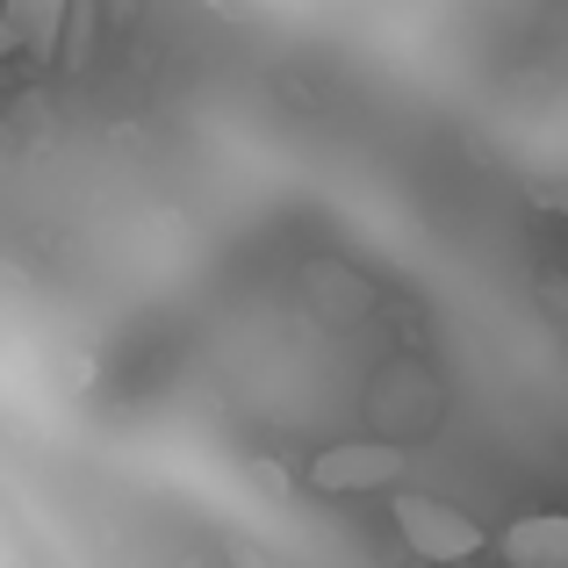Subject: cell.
Returning a JSON list of instances; mask_svg holds the SVG:
<instances>
[{
  "instance_id": "cell-4",
  "label": "cell",
  "mask_w": 568,
  "mask_h": 568,
  "mask_svg": "<svg viewBox=\"0 0 568 568\" xmlns=\"http://www.w3.org/2000/svg\"><path fill=\"white\" fill-rule=\"evenodd\" d=\"M0 22H8L14 51L58 58V37H65V0H0Z\"/></svg>"
},
{
  "instance_id": "cell-2",
  "label": "cell",
  "mask_w": 568,
  "mask_h": 568,
  "mask_svg": "<svg viewBox=\"0 0 568 568\" xmlns=\"http://www.w3.org/2000/svg\"><path fill=\"white\" fill-rule=\"evenodd\" d=\"M403 475H410V454L396 439H338L310 460L317 497H367V489H396Z\"/></svg>"
},
{
  "instance_id": "cell-5",
  "label": "cell",
  "mask_w": 568,
  "mask_h": 568,
  "mask_svg": "<svg viewBox=\"0 0 568 568\" xmlns=\"http://www.w3.org/2000/svg\"><path fill=\"white\" fill-rule=\"evenodd\" d=\"M303 281L332 288V295H310V303H317L332 324H353V317H367V310H375V288H367V281L353 274V266H332V260H317V266H303Z\"/></svg>"
},
{
  "instance_id": "cell-7",
  "label": "cell",
  "mask_w": 568,
  "mask_h": 568,
  "mask_svg": "<svg viewBox=\"0 0 568 568\" xmlns=\"http://www.w3.org/2000/svg\"><path fill=\"white\" fill-rule=\"evenodd\" d=\"M540 303L555 310V317H568V274H547L540 281Z\"/></svg>"
},
{
  "instance_id": "cell-8",
  "label": "cell",
  "mask_w": 568,
  "mask_h": 568,
  "mask_svg": "<svg viewBox=\"0 0 568 568\" xmlns=\"http://www.w3.org/2000/svg\"><path fill=\"white\" fill-rule=\"evenodd\" d=\"M101 14H109V22H130V14H138V0H101Z\"/></svg>"
},
{
  "instance_id": "cell-9",
  "label": "cell",
  "mask_w": 568,
  "mask_h": 568,
  "mask_svg": "<svg viewBox=\"0 0 568 568\" xmlns=\"http://www.w3.org/2000/svg\"><path fill=\"white\" fill-rule=\"evenodd\" d=\"M0 173H8V130H0Z\"/></svg>"
},
{
  "instance_id": "cell-3",
  "label": "cell",
  "mask_w": 568,
  "mask_h": 568,
  "mask_svg": "<svg viewBox=\"0 0 568 568\" xmlns=\"http://www.w3.org/2000/svg\"><path fill=\"white\" fill-rule=\"evenodd\" d=\"M497 555L511 568H568V511H526L504 526Z\"/></svg>"
},
{
  "instance_id": "cell-1",
  "label": "cell",
  "mask_w": 568,
  "mask_h": 568,
  "mask_svg": "<svg viewBox=\"0 0 568 568\" xmlns=\"http://www.w3.org/2000/svg\"><path fill=\"white\" fill-rule=\"evenodd\" d=\"M388 518H396L403 547H410L417 561H432V568H460V561L483 555V526H475V518L460 511V504H446V497L403 489V497L388 504Z\"/></svg>"
},
{
  "instance_id": "cell-6",
  "label": "cell",
  "mask_w": 568,
  "mask_h": 568,
  "mask_svg": "<svg viewBox=\"0 0 568 568\" xmlns=\"http://www.w3.org/2000/svg\"><path fill=\"white\" fill-rule=\"evenodd\" d=\"M101 0H65V37H58V65L80 80V72H94V43H101Z\"/></svg>"
}]
</instances>
